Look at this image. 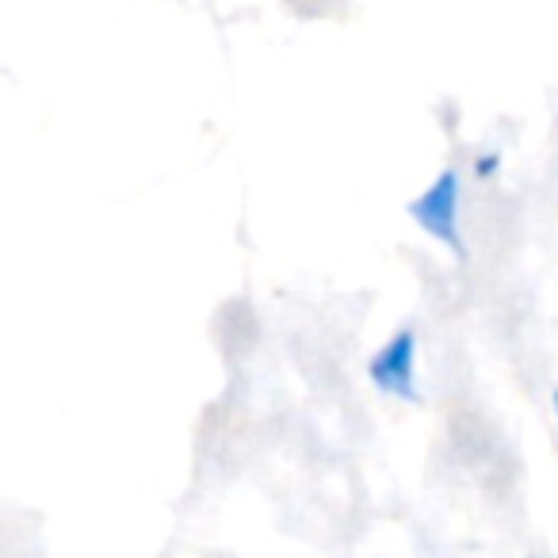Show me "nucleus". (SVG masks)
<instances>
[{"label": "nucleus", "mask_w": 558, "mask_h": 558, "mask_svg": "<svg viewBox=\"0 0 558 558\" xmlns=\"http://www.w3.org/2000/svg\"><path fill=\"white\" fill-rule=\"evenodd\" d=\"M372 383L390 398H405V402H417V337L410 329L395 333L367 364Z\"/></svg>", "instance_id": "2"}, {"label": "nucleus", "mask_w": 558, "mask_h": 558, "mask_svg": "<svg viewBox=\"0 0 558 558\" xmlns=\"http://www.w3.org/2000/svg\"><path fill=\"white\" fill-rule=\"evenodd\" d=\"M410 215L417 218V226L428 238L444 241L451 253H463V238H459V177L451 169H444L428 184V192H421L410 203Z\"/></svg>", "instance_id": "1"}, {"label": "nucleus", "mask_w": 558, "mask_h": 558, "mask_svg": "<svg viewBox=\"0 0 558 558\" xmlns=\"http://www.w3.org/2000/svg\"><path fill=\"white\" fill-rule=\"evenodd\" d=\"M555 410H558V390H555Z\"/></svg>", "instance_id": "3"}]
</instances>
